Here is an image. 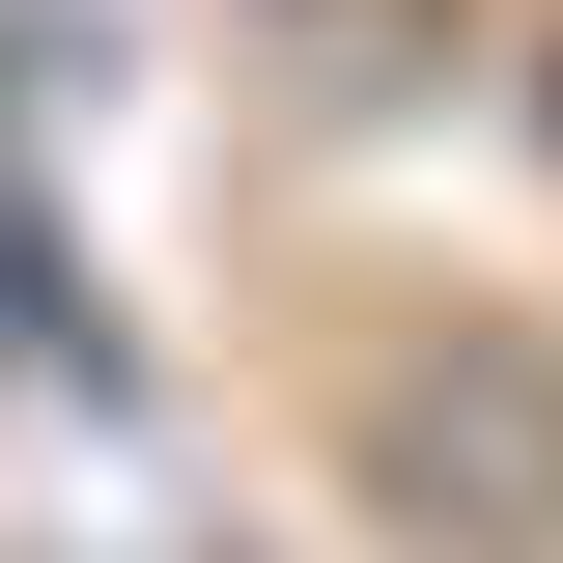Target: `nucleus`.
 <instances>
[{"instance_id":"f257e3e1","label":"nucleus","mask_w":563,"mask_h":563,"mask_svg":"<svg viewBox=\"0 0 563 563\" xmlns=\"http://www.w3.org/2000/svg\"><path fill=\"white\" fill-rule=\"evenodd\" d=\"M366 451H395V536H451V563H563V395L507 339H451V366H366Z\"/></svg>"}]
</instances>
